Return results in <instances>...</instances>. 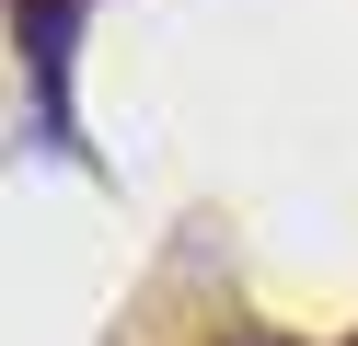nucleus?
<instances>
[{"label": "nucleus", "mask_w": 358, "mask_h": 346, "mask_svg": "<svg viewBox=\"0 0 358 346\" xmlns=\"http://www.w3.org/2000/svg\"><path fill=\"white\" fill-rule=\"evenodd\" d=\"M243 346H278V335H243Z\"/></svg>", "instance_id": "nucleus-1"}]
</instances>
